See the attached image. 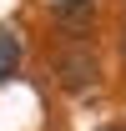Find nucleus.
<instances>
[{
    "mask_svg": "<svg viewBox=\"0 0 126 131\" xmlns=\"http://www.w3.org/2000/svg\"><path fill=\"white\" fill-rule=\"evenodd\" d=\"M20 71V35L10 25H0V81H10Z\"/></svg>",
    "mask_w": 126,
    "mask_h": 131,
    "instance_id": "obj_2",
    "label": "nucleus"
},
{
    "mask_svg": "<svg viewBox=\"0 0 126 131\" xmlns=\"http://www.w3.org/2000/svg\"><path fill=\"white\" fill-rule=\"evenodd\" d=\"M56 71H61V81L71 86V91H86V86L96 81V61L86 56V50H71V56H61V61H56Z\"/></svg>",
    "mask_w": 126,
    "mask_h": 131,
    "instance_id": "obj_1",
    "label": "nucleus"
},
{
    "mask_svg": "<svg viewBox=\"0 0 126 131\" xmlns=\"http://www.w3.org/2000/svg\"><path fill=\"white\" fill-rule=\"evenodd\" d=\"M50 5H56V10H81L86 0H50Z\"/></svg>",
    "mask_w": 126,
    "mask_h": 131,
    "instance_id": "obj_3",
    "label": "nucleus"
},
{
    "mask_svg": "<svg viewBox=\"0 0 126 131\" xmlns=\"http://www.w3.org/2000/svg\"><path fill=\"white\" fill-rule=\"evenodd\" d=\"M106 131H121V126H106Z\"/></svg>",
    "mask_w": 126,
    "mask_h": 131,
    "instance_id": "obj_4",
    "label": "nucleus"
}]
</instances>
